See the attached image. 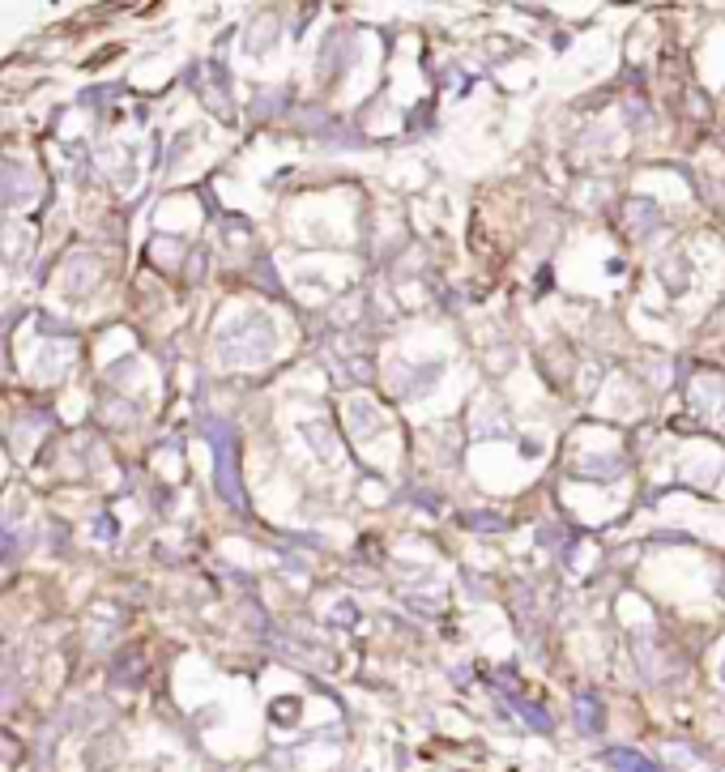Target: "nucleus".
<instances>
[{"label":"nucleus","mask_w":725,"mask_h":772,"mask_svg":"<svg viewBox=\"0 0 725 772\" xmlns=\"http://www.w3.org/2000/svg\"><path fill=\"white\" fill-rule=\"evenodd\" d=\"M606 764L615 768V772H657L649 760H640V755H636V751H627V747L606 751Z\"/></svg>","instance_id":"f03ea898"},{"label":"nucleus","mask_w":725,"mask_h":772,"mask_svg":"<svg viewBox=\"0 0 725 772\" xmlns=\"http://www.w3.org/2000/svg\"><path fill=\"white\" fill-rule=\"evenodd\" d=\"M576 726L585 730V734H598L606 726V717H602V704L593 691H585V696H576Z\"/></svg>","instance_id":"f257e3e1"},{"label":"nucleus","mask_w":725,"mask_h":772,"mask_svg":"<svg viewBox=\"0 0 725 772\" xmlns=\"http://www.w3.org/2000/svg\"><path fill=\"white\" fill-rule=\"evenodd\" d=\"M470 525H487V529H499V521H495V517H470Z\"/></svg>","instance_id":"7ed1b4c3"}]
</instances>
